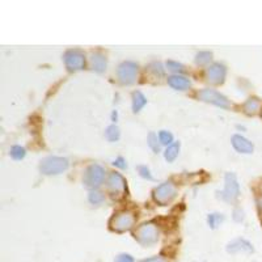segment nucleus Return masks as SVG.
Masks as SVG:
<instances>
[{"instance_id":"obj_1","label":"nucleus","mask_w":262,"mask_h":262,"mask_svg":"<svg viewBox=\"0 0 262 262\" xmlns=\"http://www.w3.org/2000/svg\"><path fill=\"white\" fill-rule=\"evenodd\" d=\"M70 167L69 160L66 157H58V156H49L43 159L39 164V171L46 175V176H52V175H60L66 172Z\"/></svg>"},{"instance_id":"obj_2","label":"nucleus","mask_w":262,"mask_h":262,"mask_svg":"<svg viewBox=\"0 0 262 262\" xmlns=\"http://www.w3.org/2000/svg\"><path fill=\"white\" fill-rule=\"evenodd\" d=\"M134 236L138 240L139 244L144 246H151L157 243L159 240V228L154 223H144L137 228Z\"/></svg>"},{"instance_id":"obj_3","label":"nucleus","mask_w":262,"mask_h":262,"mask_svg":"<svg viewBox=\"0 0 262 262\" xmlns=\"http://www.w3.org/2000/svg\"><path fill=\"white\" fill-rule=\"evenodd\" d=\"M224 190L220 192L219 198L228 203H233L240 195V185L237 182L235 173H226L224 177Z\"/></svg>"},{"instance_id":"obj_4","label":"nucleus","mask_w":262,"mask_h":262,"mask_svg":"<svg viewBox=\"0 0 262 262\" xmlns=\"http://www.w3.org/2000/svg\"><path fill=\"white\" fill-rule=\"evenodd\" d=\"M104 178H105V169L99 164H93L87 168L84 177H83V182L87 188L95 190L103 184Z\"/></svg>"},{"instance_id":"obj_5","label":"nucleus","mask_w":262,"mask_h":262,"mask_svg":"<svg viewBox=\"0 0 262 262\" xmlns=\"http://www.w3.org/2000/svg\"><path fill=\"white\" fill-rule=\"evenodd\" d=\"M176 186L171 181H168V182H163V184L154 190V199H155L156 203L164 206V205H168L169 202H172L175 197H176Z\"/></svg>"},{"instance_id":"obj_6","label":"nucleus","mask_w":262,"mask_h":262,"mask_svg":"<svg viewBox=\"0 0 262 262\" xmlns=\"http://www.w3.org/2000/svg\"><path fill=\"white\" fill-rule=\"evenodd\" d=\"M138 75V65L135 62H123L121 63L118 70H117V76L123 86H130L137 80Z\"/></svg>"},{"instance_id":"obj_7","label":"nucleus","mask_w":262,"mask_h":262,"mask_svg":"<svg viewBox=\"0 0 262 262\" xmlns=\"http://www.w3.org/2000/svg\"><path fill=\"white\" fill-rule=\"evenodd\" d=\"M134 223H135V216L129 211H122L113 216L110 220V227L117 232H125L133 228Z\"/></svg>"},{"instance_id":"obj_8","label":"nucleus","mask_w":262,"mask_h":262,"mask_svg":"<svg viewBox=\"0 0 262 262\" xmlns=\"http://www.w3.org/2000/svg\"><path fill=\"white\" fill-rule=\"evenodd\" d=\"M198 99L202 100L205 103H210L212 105H216V106L223 107V109H228L231 106V104L226 96L222 95L218 90L211 89V88H205L201 92H198Z\"/></svg>"},{"instance_id":"obj_9","label":"nucleus","mask_w":262,"mask_h":262,"mask_svg":"<svg viewBox=\"0 0 262 262\" xmlns=\"http://www.w3.org/2000/svg\"><path fill=\"white\" fill-rule=\"evenodd\" d=\"M65 65L69 71H79V70L84 69L86 66V56L80 50H69L65 54Z\"/></svg>"},{"instance_id":"obj_10","label":"nucleus","mask_w":262,"mask_h":262,"mask_svg":"<svg viewBox=\"0 0 262 262\" xmlns=\"http://www.w3.org/2000/svg\"><path fill=\"white\" fill-rule=\"evenodd\" d=\"M226 75H227V69L222 63H214L206 70V80L214 86L223 84Z\"/></svg>"},{"instance_id":"obj_11","label":"nucleus","mask_w":262,"mask_h":262,"mask_svg":"<svg viewBox=\"0 0 262 262\" xmlns=\"http://www.w3.org/2000/svg\"><path fill=\"white\" fill-rule=\"evenodd\" d=\"M107 188L112 192L113 195H122L126 190V180L120 173H110L107 178Z\"/></svg>"},{"instance_id":"obj_12","label":"nucleus","mask_w":262,"mask_h":262,"mask_svg":"<svg viewBox=\"0 0 262 262\" xmlns=\"http://www.w3.org/2000/svg\"><path fill=\"white\" fill-rule=\"evenodd\" d=\"M232 146L239 154H245V155H249L254 151L253 143L243 135H239V134L232 137Z\"/></svg>"},{"instance_id":"obj_13","label":"nucleus","mask_w":262,"mask_h":262,"mask_svg":"<svg viewBox=\"0 0 262 262\" xmlns=\"http://www.w3.org/2000/svg\"><path fill=\"white\" fill-rule=\"evenodd\" d=\"M227 250L229 253H239V252H244V253H252L253 252V245L250 244L249 241L245 239H235L232 240L227 246Z\"/></svg>"},{"instance_id":"obj_14","label":"nucleus","mask_w":262,"mask_h":262,"mask_svg":"<svg viewBox=\"0 0 262 262\" xmlns=\"http://www.w3.org/2000/svg\"><path fill=\"white\" fill-rule=\"evenodd\" d=\"M168 84L176 90H186L192 86L189 79L185 78L182 75H173L171 78H168Z\"/></svg>"},{"instance_id":"obj_15","label":"nucleus","mask_w":262,"mask_h":262,"mask_svg":"<svg viewBox=\"0 0 262 262\" xmlns=\"http://www.w3.org/2000/svg\"><path fill=\"white\" fill-rule=\"evenodd\" d=\"M90 65H92V70L96 72H104L106 70V58L100 52H93L90 55Z\"/></svg>"},{"instance_id":"obj_16","label":"nucleus","mask_w":262,"mask_h":262,"mask_svg":"<svg viewBox=\"0 0 262 262\" xmlns=\"http://www.w3.org/2000/svg\"><path fill=\"white\" fill-rule=\"evenodd\" d=\"M260 106H261V101L257 97H249L246 100L243 105V110L246 116H254L256 113L260 110Z\"/></svg>"},{"instance_id":"obj_17","label":"nucleus","mask_w":262,"mask_h":262,"mask_svg":"<svg viewBox=\"0 0 262 262\" xmlns=\"http://www.w3.org/2000/svg\"><path fill=\"white\" fill-rule=\"evenodd\" d=\"M146 104H147V99H146V96L143 95L142 92H139V90L134 92L133 93V112L134 113L140 112Z\"/></svg>"},{"instance_id":"obj_18","label":"nucleus","mask_w":262,"mask_h":262,"mask_svg":"<svg viewBox=\"0 0 262 262\" xmlns=\"http://www.w3.org/2000/svg\"><path fill=\"white\" fill-rule=\"evenodd\" d=\"M178 152H180V143H173V144L167 147V150L164 152V157H165L168 163H172V161H175V160L177 159Z\"/></svg>"},{"instance_id":"obj_19","label":"nucleus","mask_w":262,"mask_h":262,"mask_svg":"<svg viewBox=\"0 0 262 262\" xmlns=\"http://www.w3.org/2000/svg\"><path fill=\"white\" fill-rule=\"evenodd\" d=\"M105 135H106L107 140L109 142H117L121 137V131L118 129V126L116 125H110L105 131Z\"/></svg>"},{"instance_id":"obj_20","label":"nucleus","mask_w":262,"mask_h":262,"mask_svg":"<svg viewBox=\"0 0 262 262\" xmlns=\"http://www.w3.org/2000/svg\"><path fill=\"white\" fill-rule=\"evenodd\" d=\"M88 199H89V202L92 205H101L105 201V195L101 192H99V190H90Z\"/></svg>"},{"instance_id":"obj_21","label":"nucleus","mask_w":262,"mask_h":262,"mask_svg":"<svg viewBox=\"0 0 262 262\" xmlns=\"http://www.w3.org/2000/svg\"><path fill=\"white\" fill-rule=\"evenodd\" d=\"M211 59H212V54L209 52H198L197 56H195V63L198 66H205L207 63H210Z\"/></svg>"},{"instance_id":"obj_22","label":"nucleus","mask_w":262,"mask_h":262,"mask_svg":"<svg viewBox=\"0 0 262 262\" xmlns=\"http://www.w3.org/2000/svg\"><path fill=\"white\" fill-rule=\"evenodd\" d=\"M224 216L222 214H210L207 216V223L211 228H216L223 223Z\"/></svg>"},{"instance_id":"obj_23","label":"nucleus","mask_w":262,"mask_h":262,"mask_svg":"<svg viewBox=\"0 0 262 262\" xmlns=\"http://www.w3.org/2000/svg\"><path fill=\"white\" fill-rule=\"evenodd\" d=\"M159 142L160 144L171 146V144H173V135L167 130H161L159 133Z\"/></svg>"},{"instance_id":"obj_24","label":"nucleus","mask_w":262,"mask_h":262,"mask_svg":"<svg viewBox=\"0 0 262 262\" xmlns=\"http://www.w3.org/2000/svg\"><path fill=\"white\" fill-rule=\"evenodd\" d=\"M25 155H26V151L24 147L13 146L12 148H11V156H12V159L21 160L25 157Z\"/></svg>"},{"instance_id":"obj_25","label":"nucleus","mask_w":262,"mask_h":262,"mask_svg":"<svg viewBox=\"0 0 262 262\" xmlns=\"http://www.w3.org/2000/svg\"><path fill=\"white\" fill-rule=\"evenodd\" d=\"M148 146L151 147V150L154 151L155 154L160 152V143L157 142V135L155 133L148 134Z\"/></svg>"},{"instance_id":"obj_26","label":"nucleus","mask_w":262,"mask_h":262,"mask_svg":"<svg viewBox=\"0 0 262 262\" xmlns=\"http://www.w3.org/2000/svg\"><path fill=\"white\" fill-rule=\"evenodd\" d=\"M167 67L168 70H171L173 72H176L177 75L185 72V67L178 62H175V60H168L167 62Z\"/></svg>"},{"instance_id":"obj_27","label":"nucleus","mask_w":262,"mask_h":262,"mask_svg":"<svg viewBox=\"0 0 262 262\" xmlns=\"http://www.w3.org/2000/svg\"><path fill=\"white\" fill-rule=\"evenodd\" d=\"M150 71L154 73L155 76H157V78H161V76H164V73H165L163 66H161V63H159V62L152 63V65L150 66Z\"/></svg>"},{"instance_id":"obj_28","label":"nucleus","mask_w":262,"mask_h":262,"mask_svg":"<svg viewBox=\"0 0 262 262\" xmlns=\"http://www.w3.org/2000/svg\"><path fill=\"white\" fill-rule=\"evenodd\" d=\"M138 172H139V175H140L143 178H146V180H150V181L154 180V177H152V175H151L150 169H148L146 165H139V167H138Z\"/></svg>"},{"instance_id":"obj_29","label":"nucleus","mask_w":262,"mask_h":262,"mask_svg":"<svg viewBox=\"0 0 262 262\" xmlns=\"http://www.w3.org/2000/svg\"><path fill=\"white\" fill-rule=\"evenodd\" d=\"M245 215H244V211L241 210L240 207H237V209H235L233 210V220L235 222H237V223H241L243 220H244Z\"/></svg>"},{"instance_id":"obj_30","label":"nucleus","mask_w":262,"mask_h":262,"mask_svg":"<svg viewBox=\"0 0 262 262\" xmlns=\"http://www.w3.org/2000/svg\"><path fill=\"white\" fill-rule=\"evenodd\" d=\"M113 165H114V167H117V168H121V169H125V168H127L126 160L123 159V157H117V159L114 160Z\"/></svg>"},{"instance_id":"obj_31","label":"nucleus","mask_w":262,"mask_h":262,"mask_svg":"<svg viewBox=\"0 0 262 262\" xmlns=\"http://www.w3.org/2000/svg\"><path fill=\"white\" fill-rule=\"evenodd\" d=\"M116 262H134V258L130 256V254H120L118 257L116 258Z\"/></svg>"},{"instance_id":"obj_32","label":"nucleus","mask_w":262,"mask_h":262,"mask_svg":"<svg viewBox=\"0 0 262 262\" xmlns=\"http://www.w3.org/2000/svg\"><path fill=\"white\" fill-rule=\"evenodd\" d=\"M142 262H168V260L165 257H161V256H157V257L148 258V260H144Z\"/></svg>"},{"instance_id":"obj_33","label":"nucleus","mask_w":262,"mask_h":262,"mask_svg":"<svg viewBox=\"0 0 262 262\" xmlns=\"http://www.w3.org/2000/svg\"><path fill=\"white\" fill-rule=\"evenodd\" d=\"M256 203H257L258 212L262 215V194H260V195H258L257 199H256Z\"/></svg>"},{"instance_id":"obj_34","label":"nucleus","mask_w":262,"mask_h":262,"mask_svg":"<svg viewBox=\"0 0 262 262\" xmlns=\"http://www.w3.org/2000/svg\"><path fill=\"white\" fill-rule=\"evenodd\" d=\"M113 120H117V112L113 113Z\"/></svg>"},{"instance_id":"obj_35","label":"nucleus","mask_w":262,"mask_h":262,"mask_svg":"<svg viewBox=\"0 0 262 262\" xmlns=\"http://www.w3.org/2000/svg\"><path fill=\"white\" fill-rule=\"evenodd\" d=\"M261 117H262V112H261Z\"/></svg>"}]
</instances>
